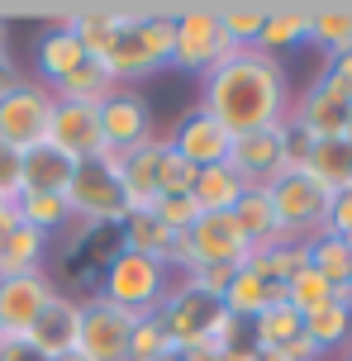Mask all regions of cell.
Segmentation results:
<instances>
[{"mask_svg":"<svg viewBox=\"0 0 352 361\" xmlns=\"http://www.w3.org/2000/svg\"><path fill=\"white\" fill-rule=\"evenodd\" d=\"M205 114H214L233 138L238 133H257V128H277L291 114V76L281 67V57H267L257 48H238V53L210 67L200 76V100Z\"/></svg>","mask_w":352,"mask_h":361,"instance_id":"obj_1","label":"cell"},{"mask_svg":"<svg viewBox=\"0 0 352 361\" xmlns=\"http://www.w3.org/2000/svg\"><path fill=\"white\" fill-rule=\"evenodd\" d=\"M124 252L119 247V228L114 224H95V219H72L62 233L53 238L48 247V276L62 295L72 300H91L100 276L114 257Z\"/></svg>","mask_w":352,"mask_h":361,"instance_id":"obj_2","label":"cell"},{"mask_svg":"<svg viewBox=\"0 0 352 361\" xmlns=\"http://www.w3.org/2000/svg\"><path fill=\"white\" fill-rule=\"evenodd\" d=\"M171 281H176V276H171L162 262L138 257V252H119L110 267H105L95 295L110 300V305H119V309H129L133 319H143V314H157V309L167 305Z\"/></svg>","mask_w":352,"mask_h":361,"instance_id":"obj_3","label":"cell"},{"mask_svg":"<svg viewBox=\"0 0 352 361\" xmlns=\"http://www.w3.org/2000/svg\"><path fill=\"white\" fill-rule=\"evenodd\" d=\"M272 195V209L281 219V233L291 243H315L319 233H329V204H334V190L319 185L310 171H286L267 185Z\"/></svg>","mask_w":352,"mask_h":361,"instance_id":"obj_4","label":"cell"},{"mask_svg":"<svg viewBox=\"0 0 352 361\" xmlns=\"http://www.w3.org/2000/svg\"><path fill=\"white\" fill-rule=\"evenodd\" d=\"M67 209H72V219H95V224H114V228L129 219V200L119 185V152L76 162L72 180H67Z\"/></svg>","mask_w":352,"mask_h":361,"instance_id":"obj_5","label":"cell"},{"mask_svg":"<svg viewBox=\"0 0 352 361\" xmlns=\"http://www.w3.org/2000/svg\"><path fill=\"white\" fill-rule=\"evenodd\" d=\"M238 53L233 38L224 34L219 10L214 5H186L176 10V48H171V67H181L190 76H205L210 67H219Z\"/></svg>","mask_w":352,"mask_h":361,"instance_id":"obj_6","label":"cell"},{"mask_svg":"<svg viewBox=\"0 0 352 361\" xmlns=\"http://www.w3.org/2000/svg\"><path fill=\"white\" fill-rule=\"evenodd\" d=\"M57 109V95L38 76H24L15 90L0 95V143L5 147H34L48 138V119Z\"/></svg>","mask_w":352,"mask_h":361,"instance_id":"obj_7","label":"cell"},{"mask_svg":"<svg viewBox=\"0 0 352 361\" xmlns=\"http://www.w3.org/2000/svg\"><path fill=\"white\" fill-rule=\"evenodd\" d=\"M129 309L110 305V300H81V328H76V352L86 361H129V338H133Z\"/></svg>","mask_w":352,"mask_h":361,"instance_id":"obj_8","label":"cell"},{"mask_svg":"<svg viewBox=\"0 0 352 361\" xmlns=\"http://www.w3.org/2000/svg\"><path fill=\"white\" fill-rule=\"evenodd\" d=\"M152 133H157V119H152V105L138 86H114L100 100V138H105V152H133L138 143H148Z\"/></svg>","mask_w":352,"mask_h":361,"instance_id":"obj_9","label":"cell"},{"mask_svg":"<svg viewBox=\"0 0 352 361\" xmlns=\"http://www.w3.org/2000/svg\"><path fill=\"white\" fill-rule=\"evenodd\" d=\"M286 138L291 128H257V133H238L233 147H229V166L243 185H272L277 176L291 171V152H286Z\"/></svg>","mask_w":352,"mask_h":361,"instance_id":"obj_10","label":"cell"},{"mask_svg":"<svg viewBox=\"0 0 352 361\" xmlns=\"http://www.w3.org/2000/svg\"><path fill=\"white\" fill-rule=\"evenodd\" d=\"M167 138V147L181 157V162H190L195 171L200 166H219V162H229V147H233V133L214 119V114H205L200 105H190L176 119V124L162 133Z\"/></svg>","mask_w":352,"mask_h":361,"instance_id":"obj_11","label":"cell"},{"mask_svg":"<svg viewBox=\"0 0 352 361\" xmlns=\"http://www.w3.org/2000/svg\"><path fill=\"white\" fill-rule=\"evenodd\" d=\"M62 157L72 162H95L105 152V138H100V105H76V100H57L53 119H48V138Z\"/></svg>","mask_w":352,"mask_h":361,"instance_id":"obj_12","label":"cell"},{"mask_svg":"<svg viewBox=\"0 0 352 361\" xmlns=\"http://www.w3.org/2000/svg\"><path fill=\"white\" fill-rule=\"evenodd\" d=\"M348 109H352L348 100L334 95V90L315 76L300 95H291V114H286V124L296 128V133H305L310 143H324V138H343Z\"/></svg>","mask_w":352,"mask_h":361,"instance_id":"obj_13","label":"cell"},{"mask_svg":"<svg viewBox=\"0 0 352 361\" xmlns=\"http://www.w3.org/2000/svg\"><path fill=\"white\" fill-rule=\"evenodd\" d=\"M53 295H57V286H53V276H48V271L0 281V328H5V338H24Z\"/></svg>","mask_w":352,"mask_h":361,"instance_id":"obj_14","label":"cell"},{"mask_svg":"<svg viewBox=\"0 0 352 361\" xmlns=\"http://www.w3.org/2000/svg\"><path fill=\"white\" fill-rule=\"evenodd\" d=\"M190 252H195V267H243L253 247L238 233L233 214H200L190 224Z\"/></svg>","mask_w":352,"mask_h":361,"instance_id":"obj_15","label":"cell"},{"mask_svg":"<svg viewBox=\"0 0 352 361\" xmlns=\"http://www.w3.org/2000/svg\"><path fill=\"white\" fill-rule=\"evenodd\" d=\"M76 328H81V300L57 290L53 300L43 305V314L34 319V328L24 333V343L38 347L48 361H57V357H67V352H76Z\"/></svg>","mask_w":352,"mask_h":361,"instance_id":"obj_16","label":"cell"},{"mask_svg":"<svg viewBox=\"0 0 352 361\" xmlns=\"http://www.w3.org/2000/svg\"><path fill=\"white\" fill-rule=\"evenodd\" d=\"M162 157H167V138L162 133H152L148 143H138L133 152H119V185H124L129 209H152V200L162 195L157 190Z\"/></svg>","mask_w":352,"mask_h":361,"instance_id":"obj_17","label":"cell"},{"mask_svg":"<svg viewBox=\"0 0 352 361\" xmlns=\"http://www.w3.org/2000/svg\"><path fill=\"white\" fill-rule=\"evenodd\" d=\"M76 162L62 157L53 143H34L19 152V195H67V180H72Z\"/></svg>","mask_w":352,"mask_h":361,"instance_id":"obj_18","label":"cell"},{"mask_svg":"<svg viewBox=\"0 0 352 361\" xmlns=\"http://www.w3.org/2000/svg\"><path fill=\"white\" fill-rule=\"evenodd\" d=\"M233 224H238V233L248 238V247L262 252V247H281V243H291V238L281 233V219L272 209V195H267V185H248L243 200L229 209Z\"/></svg>","mask_w":352,"mask_h":361,"instance_id":"obj_19","label":"cell"},{"mask_svg":"<svg viewBox=\"0 0 352 361\" xmlns=\"http://www.w3.org/2000/svg\"><path fill=\"white\" fill-rule=\"evenodd\" d=\"M34 62H38V81L53 90L57 81H67V76L86 62V48H81V38H76L67 24H53V29H43V34H38Z\"/></svg>","mask_w":352,"mask_h":361,"instance_id":"obj_20","label":"cell"},{"mask_svg":"<svg viewBox=\"0 0 352 361\" xmlns=\"http://www.w3.org/2000/svg\"><path fill=\"white\" fill-rule=\"evenodd\" d=\"M133 10H114V5H91V10H76V15H67L62 24L72 29L76 38H81V48H86V57H100L110 53V43L119 38V29L129 24Z\"/></svg>","mask_w":352,"mask_h":361,"instance_id":"obj_21","label":"cell"},{"mask_svg":"<svg viewBox=\"0 0 352 361\" xmlns=\"http://www.w3.org/2000/svg\"><path fill=\"white\" fill-rule=\"evenodd\" d=\"M48 247H53V238H43L38 228L19 224L15 233L0 238V281H10V276H34V271H48Z\"/></svg>","mask_w":352,"mask_h":361,"instance_id":"obj_22","label":"cell"},{"mask_svg":"<svg viewBox=\"0 0 352 361\" xmlns=\"http://www.w3.org/2000/svg\"><path fill=\"white\" fill-rule=\"evenodd\" d=\"M171 243H176V233L152 209H129V219L119 224V247L138 252V257H152L162 267H167V257H171Z\"/></svg>","mask_w":352,"mask_h":361,"instance_id":"obj_23","label":"cell"},{"mask_svg":"<svg viewBox=\"0 0 352 361\" xmlns=\"http://www.w3.org/2000/svg\"><path fill=\"white\" fill-rule=\"evenodd\" d=\"M310 38V10H300V5H267V24H262L257 34V53L267 57H281L300 48Z\"/></svg>","mask_w":352,"mask_h":361,"instance_id":"obj_24","label":"cell"},{"mask_svg":"<svg viewBox=\"0 0 352 361\" xmlns=\"http://www.w3.org/2000/svg\"><path fill=\"white\" fill-rule=\"evenodd\" d=\"M243 190H248V185L233 176V166L219 162V166H200V171H195L190 200H195L200 214H229V209L243 200Z\"/></svg>","mask_w":352,"mask_h":361,"instance_id":"obj_25","label":"cell"},{"mask_svg":"<svg viewBox=\"0 0 352 361\" xmlns=\"http://www.w3.org/2000/svg\"><path fill=\"white\" fill-rule=\"evenodd\" d=\"M281 300V286H267L262 276H253V271H243L238 267V276H233V286L224 290V314L229 319H238V324H253L257 314H267V309Z\"/></svg>","mask_w":352,"mask_h":361,"instance_id":"obj_26","label":"cell"},{"mask_svg":"<svg viewBox=\"0 0 352 361\" xmlns=\"http://www.w3.org/2000/svg\"><path fill=\"white\" fill-rule=\"evenodd\" d=\"M305 43H315L329 62L343 57L352 48V5H315L310 10V38Z\"/></svg>","mask_w":352,"mask_h":361,"instance_id":"obj_27","label":"cell"},{"mask_svg":"<svg viewBox=\"0 0 352 361\" xmlns=\"http://www.w3.org/2000/svg\"><path fill=\"white\" fill-rule=\"evenodd\" d=\"M305 171L329 185V190H348L352 185V143L348 138H324V143H310V157H305Z\"/></svg>","mask_w":352,"mask_h":361,"instance_id":"obj_28","label":"cell"},{"mask_svg":"<svg viewBox=\"0 0 352 361\" xmlns=\"http://www.w3.org/2000/svg\"><path fill=\"white\" fill-rule=\"evenodd\" d=\"M305 338L319 347V357L343 352V347L352 343V305L348 300H329L324 309H315V314L305 319Z\"/></svg>","mask_w":352,"mask_h":361,"instance_id":"obj_29","label":"cell"},{"mask_svg":"<svg viewBox=\"0 0 352 361\" xmlns=\"http://www.w3.org/2000/svg\"><path fill=\"white\" fill-rule=\"evenodd\" d=\"M310 267V247L305 243H281V247H262V252H248V262H243V271H253V276H262L267 286H281L286 290V281L296 276V271Z\"/></svg>","mask_w":352,"mask_h":361,"instance_id":"obj_30","label":"cell"},{"mask_svg":"<svg viewBox=\"0 0 352 361\" xmlns=\"http://www.w3.org/2000/svg\"><path fill=\"white\" fill-rule=\"evenodd\" d=\"M248 333H253L257 352H281V347H291L300 333H305V319H300L286 300H277L267 314H257V319L248 324Z\"/></svg>","mask_w":352,"mask_h":361,"instance_id":"obj_31","label":"cell"},{"mask_svg":"<svg viewBox=\"0 0 352 361\" xmlns=\"http://www.w3.org/2000/svg\"><path fill=\"white\" fill-rule=\"evenodd\" d=\"M133 34H138V43L148 48L152 67L162 72V67H171V48H176V15H167V10H133Z\"/></svg>","mask_w":352,"mask_h":361,"instance_id":"obj_32","label":"cell"},{"mask_svg":"<svg viewBox=\"0 0 352 361\" xmlns=\"http://www.w3.org/2000/svg\"><path fill=\"white\" fill-rule=\"evenodd\" d=\"M110 90H114L110 67H105V62H95V57H86L67 81H57L53 95H57V100H76V105H100Z\"/></svg>","mask_w":352,"mask_h":361,"instance_id":"obj_33","label":"cell"},{"mask_svg":"<svg viewBox=\"0 0 352 361\" xmlns=\"http://www.w3.org/2000/svg\"><path fill=\"white\" fill-rule=\"evenodd\" d=\"M19 224L38 228L43 238H57L67 224H72V209H67V195H19L15 200Z\"/></svg>","mask_w":352,"mask_h":361,"instance_id":"obj_34","label":"cell"},{"mask_svg":"<svg viewBox=\"0 0 352 361\" xmlns=\"http://www.w3.org/2000/svg\"><path fill=\"white\" fill-rule=\"evenodd\" d=\"M310 247V271H319L329 286H348V276H352V247L343 243V238L334 233H319L315 243H305Z\"/></svg>","mask_w":352,"mask_h":361,"instance_id":"obj_35","label":"cell"},{"mask_svg":"<svg viewBox=\"0 0 352 361\" xmlns=\"http://www.w3.org/2000/svg\"><path fill=\"white\" fill-rule=\"evenodd\" d=\"M281 300H286V305L296 309L300 319H310L315 309H324L329 300H334V286H329V281H324L319 271H310V267H305V271H296V276L286 281V290H281Z\"/></svg>","mask_w":352,"mask_h":361,"instance_id":"obj_36","label":"cell"},{"mask_svg":"<svg viewBox=\"0 0 352 361\" xmlns=\"http://www.w3.org/2000/svg\"><path fill=\"white\" fill-rule=\"evenodd\" d=\"M167 352H176V347H171V333L162 324V314H143L133 324V338H129V361H157V357H167Z\"/></svg>","mask_w":352,"mask_h":361,"instance_id":"obj_37","label":"cell"},{"mask_svg":"<svg viewBox=\"0 0 352 361\" xmlns=\"http://www.w3.org/2000/svg\"><path fill=\"white\" fill-rule=\"evenodd\" d=\"M219 24L233 38V48H257V34L267 24V5H219Z\"/></svg>","mask_w":352,"mask_h":361,"instance_id":"obj_38","label":"cell"},{"mask_svg":"<svg viewBox=\"0 0 352 361\" xmlns=\"http://www.w3.org/2000/svg\"><path fill=\"white\" fill-rule=\"evenodd\" d=\"M152 214L162 219L171 233H190V224L200 219V209H195L190 190H181V195H157V200H152Z\"/></svg>","mask_w":352,"mask_h":361,"instance_id":"obj_39","label":"cell"},{"mask_svg":"<svg viewBox=\"0 0 352 361\" xmlns=\"http://www.w3.org/2000/svg\"><path fill=\"white\" fill-rule=\"evenodd\" d=\"M233 276H238V267H190L186 276H176L186 290H200V295H210V300H224V290L233 286Z\"/></svg>","mask_w":352,"mask_h":361,"instance_id":"obj_40","label":"cell"},{"mask_svg":"<svg viewBox=\"0 0 352 361\" xmlns=\"http://www.w3.org/2000/svg\"><path fill=\"white\" fill-rule=\"evenodd\" d=\"M195 185V166L181 162L176 152L167 147V157H162V171H157V190L162 195H181V190H190Z\"/></svg>","mask_w":352,"mask_h":361,"instance_id":"obj_41","label":"cell"},{"mask_svg":"<svg viewBox=\"0 0 352 361\" xmlns=\"http://www.w3.org/2000/svg\"><path fill=\"white\" fill-rule=\"evenodd\" d=\"M19 147H5L0 143V204H15L19 200Z\"/></svg>","mask_w":352,"mask_h":361,"instance_id":"obj_42","label":"cell"},{"mask_svg":"<svg viewBox=\"0 0 352 361\" xmlns=\"http://www.w3.org/2000/svg\"><path fill=\"white\" fill-rule=\"evenodd\" d=\"M329 233L343 238V243L352 247V185H348V190H338L334 204H329Z\"/></svg>","mask_w":352,"mask_h":361,"instance_id":"obj_43","label":"cell"},{"mask_svg":"<svg viewBox=\"0 0 352 361\" xmlns=\"http://www.w3.org/2000/svg\"><path fill=\"white\" fill-rule=\"evenodd\" d=\"M19 81H24V72H19L15 53H10V38H0V95H5V90H15Z\"/></svg>","mask_w":352,"mask_h":361,"instance_id":"obj_44","label":"cell"},{"mask_svg":"<svg viewBox=\"0 0 352 361\" xmlns=\"http://www.w3.org/2000/svg\"><path fill=\"white\" fill-rule=\"evenodd\" d=\"M0 361H48L38 347H29L24 338H0Z\"/></svg>","mask_w":352,"mask_h":361,"instance_id":"obj_45","label":"cell"},{"mask_svg":"<svg viewBox=\"0 0 352 361\" xmlns=\"http://www.w3.org/2000/svg\"><path fill=\"white\" fill-rule=\"evenodd\" d=\"M15 228H19V209H15V204H0V238L15 233Z\"/></svg>","mask_w":352,"mask_h":361,"instance_id":"obj_46","label":"cell"},{"mask_svg":"<svg viewBox=\"0 0 352 361\" xmlns=\"http://www.w3.org/2000/svg\"><path fill=\"white\" fill-rule=\"evenodd\" d=\"M343 138L352 143V109H348V124H343Z\"/></svg>","mask_w":352,"mask_h":361,"instance_id":"obj_47","label":"cell"},{"mask_svg":"<svg viewBox=\"0 0 352 361\" xmlns=\"http://www.w3.org/2000/svg\"><path fill=\"white\" fill-rule=\"evenodd\" d=\"M57 361H86V357H81V352H67V357H57Z\"/></svg>","mask_w":352,"mask_h":361,"instance_id":"obj_48","label":"cell"},{"mask_svg":"<svg viewBox=\"0 0 352 361\" xmlns=\"http://www.w3.org/2000/svg\"><path fill=\"white\" fill-rule=\"evenodd\" d=\"M157 361H181V352H167V357H157Z\"/></svg>","mask_w":352,"mask_h":361,"instance_id":"obj_49","label":"cell"},{"mask_svg":"<svg viewBox=\"0 0 352 361\" xmlns=\"http://www.w3.org/2000/svg\"><path fill=\"white\" fill-rule=\"evenodd\" d=\"M338 361H352V343H348V347H343V357H338Z\"/></svg>","mask_w":352,"mask_h":361,"instance_id":"obj_50","label":"cell"},{"mask_svg":"<svg viewBox=\"0 0 352 361\" xmlns=\"http://www.w3.org/2000/svg\"><path fill=\"white\" fill-rule=\"evenodd\" d=\"M0 38H5V15H0Z\"/></svg>","mask_w":352,"mask_h":361,"instance_id":"obj_51","label":"cell"},{"mask_svg":"<svg viewBox=\"0 0 352 361\" xmlns=\"http://www.w3.org/2000/svg\"><path fill=\"white\" fill-rule=\"evenodd\" d=\"M0 338H5V328H0Z\"/></svg>","mask_w":352,"mask_h":361,"instance_id":"obj_52","label":"cell"},{"mask_svg":"<svg viewBox=\"0 0 352 361\" xmlns=\"http://www.w3.org/2000/svg\"><path fill=\"white\" fill-rule=\"evenodd\" d=\"M348 286H352V276H348Z\"/></svg>","mask_w":352,"mask_h":361,"instance_id":"obj_53","label":"cell"}]
</instances>
